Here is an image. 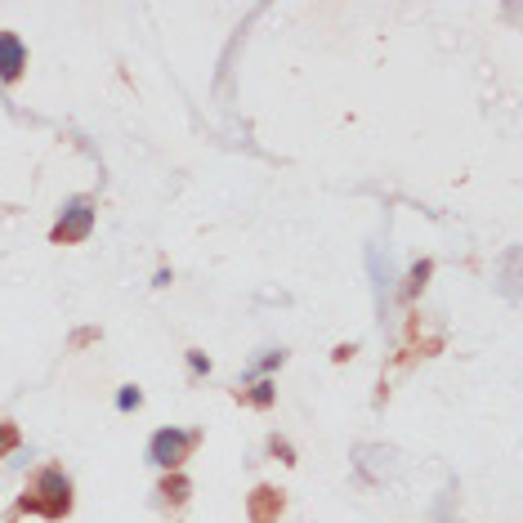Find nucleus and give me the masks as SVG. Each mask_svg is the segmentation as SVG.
Wrapping results in <instances>:
<instances>
[{"instance_id":"2","label":"nucleus","mask_w":523,"mask_h":523,"mask_svg":"<svg viewBox=\"0 0 523 523\" xmlns=\"http://www.w3.org/2000/svg\"><path fill=\"white\" fill-rule=\"evenodd\" d=\"M148 452H152V461H157V465L175 470V465L193 452V434H188V430H161V434H152V448Z\"/></svg>"},{"instance_id":"1","label":"nucleus","mask_w":523,"mask_h":523,"mask_svg":"<svg viewBox=\"0 0 523 523\" xmlns=\"http://www.w3.org/2000/svg\"><path fill=\"white\" fill-rule=\"evenodd\" d=\"M32 506L36 510H45V515H63L68 510V497H72V483L63 479V470H45L41 479H36V488H32Z\"/></svg>"},{"instance_id":"5","label":"nucleus","mask_w":523,"mask_h":523,"mask_svg":"<svg viewBox=\"0 0 523 523\" xmlns=\"http://www.w3.org/2000/svg\"><path fill=\"white\" fill-rule=\"evenodd\" d=\"M117 407H121V412L139 407V389H135V385H126V389H121V394H117Z\"/></svg>"},{"instance_id":"6","label":"nucleus","mask_w":523,"mask_h":523,"mask_svg":"<svg viewBox=\"0 0 523 523\" xmlns=\"http://www.w3.org/2000/svg\"><path fill=\"white\" fill-rule=\"evenodd\" d=\"M188 367H193V372H211V363H206L202 354H188Z\"/></svg>"},{"instance_id":"7","label":"nucleus","mask_w":523,"mask_h":523,"mask_svg":"<svg viewBox=\"0 0 523 523\" xmlns=\"http://www.w3.org/2000/svg\"><path fill=\"white\" fill-rule=\"evenodd\" d=\"M9 443H14V434H9V430H5V425H0V452H5V448H9Z\"/></svg>"},{"instance_id":"4","label":"nucleus","mask_w":523,"mask_h":523,"mask_svg":"<svg viewBox=\"0 0 523 523\" xmlns=\"http://www.w3.org/2000/svg\"><path fill=\"white\" fill-rule=\"evenodd\" d=\"M27 68V50L14 32H0V81H18Z\"/></svg>"},{"instance_id":"3","label":"nucleus","mask_w":523,"mask_h":523,"mask_svg":"<svg viewBox=\"0 0 523 523\" xmlns=\"http://www.w3.org/2000/svg\"><path fill=\"white\" fill-rule=\"evenodd\" d=\"M90 228H94V206L72 202L68 211H63V220L54 224V237H59V242H81V237H90Z\"/></svg>"}]
</instances>
